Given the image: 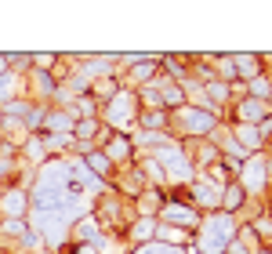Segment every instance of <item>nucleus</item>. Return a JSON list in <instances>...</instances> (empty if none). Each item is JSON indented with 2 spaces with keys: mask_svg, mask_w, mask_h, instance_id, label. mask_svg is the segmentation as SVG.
<instances>
[{
  "mask_svg": "<svg viewBox=\"0 0 272 254\" xmlns=\"http://www.w3.org/2000/svg\"><path fill=\"white\" fill-rule=\"evenodd\" d=\"M243 116H247V120H254V116H261V113H258V102H247V105H243Z\"/></svg>",
  "mask_w": 272,
  "mask_h": 254,
  "instance_id": "423d86ee",
  "label": "nucleus"
},
{
  "mask_svg": "<svg viewBox=\"0 0 272 254\" xmlns=\"http://www.w3.org/2000/svg\"><path fill=\"white\" fill-rule=\"evenodd\" d=\"M76 254H98L95 247H80V250H76Z\"/></svg>",
  "mask_w": 272,
  "mask_h": 254,
  "instance_id": "6e6552de",
  "label": "nucleus"
},
{
  "mask_svg": "<svg viewBox=\"0 0 272 254\" xmlns=\"http://www.w3.org/2000/svg\"><path fill=\"white\" fill-rule=\"evenodd\" d=\"M167 218H174V222H192V210H185V207H167Z\"/></svg>",
  "mask_w": 272,
  "mask_h": 254,
  "instance_id": "7ed1b4c3",
  "label": "nucleus"
},
{
  "mask_svg": "<svg viewBox=\"0 0 272 254\" xmlns=\"http://www.w3.org/2000/svg\"><path fill=\"white\" fill-rule=\"evenodd\" d=\"M142 254H182L174 247H142Z\"/></svg>",
  "mask_w": 272,
  "mask_h": 254,
  "instance_id": "39448f33",
  "label": "nucleus"
},
{
  "mask_svg": "<svg viewBox=\"0 0 272 254\" xmlns=\"http://www.w3.org/2000/svg\"><path fill=\"white\" fill-rule=\"evenodd\" d=\"M127 153H131V145H127V138H112V145H109V156H120V160H124Z\"/></svg>",
  "mask_w": 272,
  "mask_h": 254,
  "instance_id": "f257e3e1",
  "label": "nucleus"
},
{
  "mask_svg": "<svg viewBox=\"0 0 272 254\" xmlns=\"http://www.w3.org/2000/svg\"><path fill=\"white\" fill-rule=\"evenodd\" d=\"M243 203V189L240 185H232L229 193H225V207H240Z\"/></svg>",
  "mask_w": 272,
  "mask_h": 254,
  "instance_id": "f03ea898",
  "label": "nucleus"
},
{
  "mask_svg": "<svg viewBox=\"0 0 272 254\" xmlns=\"http://www.w3.org/2000/svg\"><path fill=\"white\" fill-rule=\"evenodd\" d=\"M229 254H243V247H240V243H232V247H229Z\"/></svg>",
  "mask_w": 272,
  "mask_h": 254,
  "instance_id": "0eeeda50",
  "label": "nucleus"
},
{
  "mask_svg": "<svg viewBox=\"0 0 272 254\" xmlns=\"http://www.w3.org/2000/svg\"><path fill=\"white\" fill-rule=\"evenodd\" d=\"M91 163L98 167V175H112V171H109V160H105V156H98V153H95V156H91Z\"/></svg>",
  "mask_w": 272,
  "mask_h": 254,
  "instance_id": "20e7f679",
  "label": "nucleus"
}]
</instances>
